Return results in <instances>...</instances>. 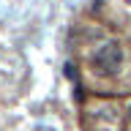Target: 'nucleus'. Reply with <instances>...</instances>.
Instances as JSON below:
<instances>
[{"instance_id":"nucleus-1","label":"nucleus","mask_w":131,"mask_h":131,"mask_svg":"<svg viewBox=\"0 0 131 131\" xmlns=\"http://www.w3.org/2000/svg\"><path fill=\"white\" fill-rule=\"evenodd\" d=\"M93 66H96L98 74H117L123 66V49L115 44V41H106L96 49L93 55Z\"/></svg>"},{"instance_id":"nucleus-2","label":"nucleus","mask_w":131,"mask_h":131,"mask_svg":"<svg viewBox=\"0 0 131 131\" xmlns=\"http://www.w3.org/2000/svg\"><path fill=\"white\" fill-rule=\"evenodd\" d=\"M128 120H131V106H128Z\"/></svg>"},{"instance_id":"nucleus-3","label":"nucleus","mask_w":131,"mask_h":131,"mask_svg":"<svg viewBox=\"0 0 131 131\" xmlns=\"http://www.w3.org/2000/svg\"><path fill=\"white\" fill-rule=\"evenodd\" d=\"M126 3H128V6H131V0H126Z\"/></svg>"}]
</instances>
